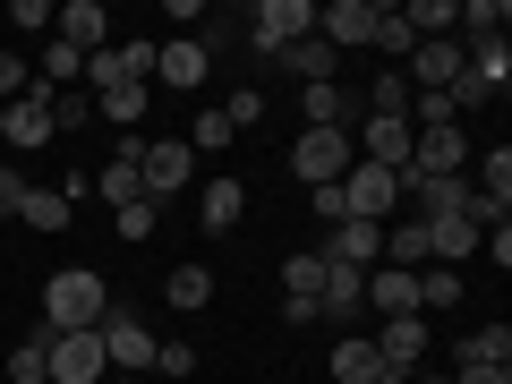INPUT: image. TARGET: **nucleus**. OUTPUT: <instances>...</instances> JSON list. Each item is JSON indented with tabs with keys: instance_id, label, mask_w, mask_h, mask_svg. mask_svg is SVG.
I'll return each instance as SVG.
<instances>
[{
	"instance_id": "nucleus-1",
	"label": "nucleus",
	"mask_w": 512,
	"mask_h": 384,
	"mask_svg": "<svg viewBox=\"0 0 512 384\" xmlns=\"http://www.w3.org/2000/svg\"><path fill=\"white\" fill-rule=\"evenodd\" d=\"M111 308V282L94 274V265H60L52 282H43V333H94Z\"/></svg>"
},
{
	"instance_id": "nucleus-2",
	"label": "nucleus",
	"mask_w": 512,
	"mask_h": 384,
	"mask_svg": "<svg viewBox=\"0 0 512 384\" xmlns=\"http://www.w3.org/2000/svg\"><path fill=\"white\" fill-rule=\"evenodd\" d=\"M350 163H359V146H350V128H299V146H291V171L308 188H342Z\"/></svg>"
},
{
	"instance_id": "nucleus-3",
	"label": "nucleus",
	"mask_w": 512,
	"mask_h": 384,
	"mask_svg": "<svg viewBox=\"0 0 512 384\" xmlns=\"http://www.w3.org/2000/svg\"><path fill=\"white\" fill-rule=\"evenodd\" d=\"M299 35H316V0H256L248 9V52L282 60Z\"/></svg>"
},
{
	"instance_id": "nucleus-4",
	"label": "nucleus",
	"mask_w": 512,
	"mask_h": 384,
	"mask_svg": "<svg viewBox=\"0 0 512 384\" xmlns=\"http://www.w3.org/2000/svg\"><path fill=\"white\" fill-rule=\"evenodd\" d=\"M94 333H103V359H111V376H137V367H154V325H146L137 308H120V299H111Z\"/></svg>"
},
{
	"instance_id": "nucleus-5",
	"label": "nucleus",
	"mask_w": 512,
	"mask_h": 384,
	"mask_svg": "<svg viewBox=\"0 0 512 384\" xmlns=\"http://www.w3.org/2000/svg\"><path fill=\"white\" fill-rule=\"evenodd\" d=\"M43 376L52 384H111L103 333H52V342H43Z\"/></svg>"
},
{
	"instance_id": "nucleus-6",
	"label": "nucleus",
	"mask_w": 512,
	"mask_h": 384,
	"mask_svg": "<svg viewBox=\"0 0 512 384\" xmlns=\"http://www.w3.org/2000/svg\"><path fill=\"white\" fill-rule=\"evenodd\" d=\"M188 180H197V154H188V137H154V146H146V163H137V188H146V205L180 197Z\"/></svg>"
},
{
	"instance_id": "nucleus-7",
	"label": "nucleus",
	"mask_w": 512,
	"mask_h": 384,
	"mask_svg": "<svg viewBox=\"0 0 512 384\" xmlns=\"http://www.w3.org/2000/svg\"><path fill=\"white\" fill-rule=\"evenodd\" d=\"M342 205H350V222H384L393 205H402V180L384 163H350V180H342Z\"/></svg>"
},
{
	"instance_id": "nucleus-8",
	"label": "nucleus",
	"mask_w": 512,
	"mask_h": 384,
	"mask_svg": "<svg viewBox=\"0 0 512 384\" xmlns=\"http://www.w3.org/2000/svg\"><path fill=\"white\" fill-rule=\"evenodd\" d=\"M0 137H9V146H18V154H43V146H52V137H60V128H52V94H43V86H26L18 103L0 111Z\"/></svg>"
},
{
	"instance_id": "nucleus-9",
	"label": "nucleus",
	"mask_w": 512,
	"mask_h": 384,
	"mask_svg": "<svg viewBox=\"0 0 512 384\" xmlns=\"http://www.w3.org/2000/svg\"><path fill=\"white\" fill-rule=\"evenodd\" d=\"M316 256H325V265H350V274H376L384 265V222H333Z\"/></svg>"
},
{
	"instance_id": "nucleus-10",
	"label": "nucleus",
	"mask_w": 512,
	"mask_h": 384,
	"mask_svg": "<svg viewBox=\"0 0 512 384\" xmlns=\"http://www.w3.org/2000/svg\"><path fill=\"white\" fill-rule=\"evenodd\" d=\"M205 77H214V60H205V43H197V35H171V43H154V86H171V94H197Z\"/></svg>"
},
{
	"instance_id": "nucleus-11",
	"label": "nucleus",
	"mask_w": 512,
	"mask_h": 384,
	"mask_svg": "<svg viewBox=\"0 0 512 384\" xmlns=\"http://www.w3.org/2000/svg\"><path fill=\"white\" fill-rule=\"evenodd\" d=\"M350 146H359V163L402 171V163H410V146H419V128H410V120H359V128H350Z\"/></svg>"
},
{
	"instance_id": "nucleus-12",
	"label": "nucleus",
	"mask_w": 512,
	"mask_h": 384,
	"mask_svg": "<svg viewBox=\"0 0 512 384\" xmlns=\"http://www.w3.org/2000/svg\"><path fill=\"white\" fill-rule=\"evenodd\" d=\"M316 316H325V325H342V333H359V316H367V274H350V265H325Z\"/></svg>"
},
{
	"instance_id": "nucleus-13",
	"label": "nucleus",
	"mask_w": 512,
	"mask_h": 384,
	"mask_svg": "<svg viewBox=\"0 0 512 384\" xmlns=\"http://www.w3.org/2000/svg\"><path fill=\"white\" fill-rule=\"evenodd\" d=\"M410 94H444V86H453V77H461V43L453 35H436V43H410Z\"/></svg>"
},
{
	"instance_id": "nucleus-14",
	"label": "nucleus",
	"mask_w": 512,
	"mask_h": 384,
	"mask_svg": "<svg viewBox=\"0 0 512 384\" xmlns=\"http://www.w3.org/2000/svg\"><path fill=\"white\" fill-rule=\"evenodd\" d=\"M52 35L69 43V52H103L111 43V9L103 0H69V9H52Z\"/></svg>"
},
{
	"instance_id": "nucleus-15",
	"label": "nucleus",
	"mask_w": 512,
	"mask_h": 384,
	"mask_svg": "<svg viewBox=\"0 0 512 384\" xmlns=\"http://www.w3.org/2000/svg\"><path fill=\"white\" fill-rule=\"evenodd\" d=\"M376 359L384 367H427V316H384V333H376Z\"/></svg>"
},
{
	"instance_id": "nucleus-16",
	"label": "nucleus",
	"mask_w": 512,
	"mask_h": 384,
	"mask_svg": "<svg viewBox=\"0 0 512 384\" xmlns=\"http://www.w3.org/2000/svg\"><path fill=\"white\" fill-rule=\"evenodd\" d=\"M427 231V265H453L461 274V256H478V222L470 214H436V222H419Z\"/></svg>"
},
{
	"instance_id": "nucleus-17",
	"label": "nucleus",
	"mask_w": 512,
	"mask_h": 384,
	"mask_svg": "<svg viewBox=\"0 0 512 384\" xmlns=\"http://www.w3.org/2000/svg\"><path fill=\"white\" fill-rule=\"evenodd\" d=\"M367 18H376V0H333V9H316V35H325L333 52H359V43H367Z\"/></svg>"
},
{
	"instance_id": "nucleus-18",
	"label": "nucleus",
	"mask_w": 512,
	"mask_h": 384,
	"mask_svg": "<svg viewBox=\"0 0 512 384\" xmlns=\"http://www.w3.org/2000/svg\"><path fill=\"white\" fill-rule=\"evenodd\" d=\"M367 308H376V316H419V274L376 265V274H367Z\"/></svg>"
},
{
	"instance_id": "nucleus-19",
	"label": "nucleus",
	"mask_w": 512,
	"mask_h": 384,
	"mask_svg": "<svg viewBox=\"0 0 512 384\" xmlns=\"http://www.w3.org/2000/svg\"><path fill=\"white\" fill-rule=\"evenodd\" d=\"M470 163H478L470 197H478V205H495V214H512V146H495V154H470Z\"/></svg>"
},
{
	"instance_id": "nucleus-20",
	"label": "nucleus",
	"mask_w": 512,
	"mask_h": 384,
	"mask_svg": "<svg viewBox=\"0 0 512 384\" xmlns=\"http://www.w3.org/2000/svg\"><path fill=\"white\" fill-rule=\"evenodd\" d=\"M325 367H333V384H376V376H384V359H376V342H367V333H342Z\"/></svg>"
},
{
	"instance_id": "nucleus-21",
	"label": "nucleus",
	"mask_w": 512,
	"mask_h": 384,
	"mask_svg": "<svg viewBox=\"0 0 512 384\" xmlns=\"http://www.w3.org/2000/svg\"><path fill=\"white\" fill-rule=\"evenodd\" d=\"M239 214H248V188H239V180H205L197 188V222H205V231H231Z\"/></svg>"
},
{
	"instance_id": "nucleus-22",
	"label": "nucleus",
	"mask_w": 512,
	"mask_h": 384,
	"mask_svg": "<svg viewBox=\"0 0 512 384\" xmlns=\"http://www.w3.org/2000/svg\"><path fill=\"white\" fill-rule=\"evenodd\" d=\"M333 60H342V52H333L325 35H299L291 52H282V69H291L299 86H333Z\"/></svg>"
},
{
	"instance_id": "nucleus-23",
	"label": "nucleus",
	"mask_w": 512,
	"mask_h": 384,
	"mask_svg": "<svg viewBox=\"0 0 512 384\" xmlns=\"http://www.w3.org/2000/svg\"><path fill=\"white\" fill-rule=\"evenodd\" d=\"M316 291H325V256L299 248L291 265H282V308H316Z\"/></svg>"
},
{
	"instance_id": "nucleus-24",
	"label": "nucleus",
	"mask_w": 512,
	"mask_h": 384,
	"mask_svg": "<svg viewBox=\"0 0 512 384\" xmlns=\"http://www.w3.org/2000/svg\"><path fill=\"white\" fill-rule=\"evenodd\" d=\"M359 120H410V77H402V69H384L376 86L359 94Z\"/></svg>"
},
{
	"instance_id": "nucleus-25",
	"label": "nucleus",
	"mask_w": 512,
	"mask_h": 384,
	"mask_svg": "<svg viewBox=\"0 0 512 384\" xmlns=\"http://www.w3.org/2000/svg\"><path fill=\"white\" fill-rule=\"evenodd\" d=\"M299 111H308V128H359V103H350L342 86H308Z\"/></svg>"
},
{
	"instance_id": "nucleus-26",
	"label": "nucleus",
	"mask_w": 512,
	"mask_h": 384,
	"mask_svg": "<svg viewBox=\"0 0 512 384\" xmlns=\"http://www.w3.org/2000/svg\"><path fill=\"white\" fill-rule=\"evenodd\" d=\"M453 359H461V367H512V325H478V333H461Z\"/></svg>"
},
{
	"instance_id": "nucleus-27",
	"label": "nucleus",
	"mask_w": 512,
	"mask_h": 384,
	"mask_svg": "<svg viewBox=\"0 0 512 384\" xmlns=\"http://www.w3.org/2000/svg\"><path fill=\"white\" fill-rule=\"evenodd\" d=\"M69 214H77V205L60 197V188H26V197H18V222H26V231H69Z\"/></svg>"
},
{
	"instance_id": "nucleus-28",
	"label": "nucleus",
	"mask_w": 512,
	"mask_h": 384,
	"mask_svg": "<svg viewBox=\"0 0 512 384\" xmlns=\"http://www.w3.org/2000/svg\"><path fill=\"white\" fill-rule=\"evenodd\" d=\"M163 308H180V316L214 308V274H205V265H180V274L163 282Z\"/></svg>"
},
{
	"instance_id": "nucleus-29",
	"label": "nucleus",
	"mask_w": 512,
	"mask_h": 384,
	"mask_svg": "<svg viewBox=\"0 0 512 384\" xmlns=\"http://www.w3.org/2000/svg\"><path fill=\"white\" fill-rule=\"evenodd\" d=\"M367 43H376L384 60H410V43H419V35L402 26V9H384V0H376V18H367Z\"/></svg>"
},
{
	"instance_id": "nucleus-30",
	"label": "nucleus",
	"mask_w": 512,
	"mask_h": 384,
	"mask_svg": "<svg viewBox=\"0 0 512 384\" xmlns=\"http://www.w3.org/2000/svg\"><path fill=\"white\" fill-rule=\"evenodd\" d=\"M453 26H470V43H495L512 26V9L504 0H470V9H453Z\"/></svg>"
},
{
	"instance_id": "nucleus-31",
	"label": "nucleus",
	"mask_w": 512,
	"mask_h": 384,
	"mask_svg": "<svg viewBox=\"0 0 512 384\" xmlns=\"http://www.w3.org/2000/svg\"><path fill=\"white\" fill-rule=\"evenodd\" d=\"M77 86H94V94L128 86V60H120V43H103V52H86V77H77Z\"/></svg>"
},
{
	"instance_id": "nucleus-32",
	"label": "nucleus",
	"mask_w": 512,
	"mask_h": 384,
	"mask_svg": "<svg viewBox=\"0 0 512 384\" xmlns=\"http://www.w3.org/2000/svg\"><path fill=\"white\" fill-rule=\"evenodd\" d=\"M453 299H461V274H453V265H419V316H427V308H453Z\"/></svg>"
},
{
	"instance_id": "nucleus-33",
	"label": "nucleus",
	"mask_w": 512,
	"mask_h": 384,
	"mask_svg": "<svg viewBox=\"0 0 512 384\" xmlns=\"http://www.w3.org/2000/svg\"><path fill=\"white\" fill-rule=\"evenodd\" d=\"M222 120H231V137H248V128L265 120V94H256V86H239V94H222Z\"/></svg>"
},
{
	"instance_id": "nucleus-34",
	"label": "nucleus",
	"mask_w": 512,
	"mask_h": 384,
	"mask_svg": "<svg viewBox=\"0 0 512 384\" xmlns=\"http://www.w3.org/2000/svg\"><path fill=\"white\" fill-rule=\"evenodd\" d=\"M231 146V120H222V103L214 111H197V128H188V154H222Z\"/></svg>"
},
{
	"instance_id": "nucleus-35",
	"label": "nucleus",
	"mask_w": 512,
	"mask_h": 384,
	"mask_svg": "<svg viewBox=\"0 0 512 384\" xmlns=\"http://www.w3.org/2000/svg\"><path fill=\"white\" fill-rule=\"evenodd\" d=\"M43 94H52V86H43ZM86 111H94L86 86H60V94H52V128H86Z\"/></svg>"
},
{
	"instance_id": "nucleus-36",
	"label": "nucleus",
	"mask_w": 512,
	"mask_h": 384,
	"mask_svg": "<svg viewBox=\"0 0 512 384\" xmlns=\"http://www.w3.org/2000/svg\"><path fill=\"white\" fill-rule=\"evenodd\" d=\"M111 239H154V205H146V197L120 205V214H111Z\"/></svg>"
},
{
	"instance_id": "nucleus-37",
	"label": "nucleus",
	"mask_w": 512,
	"mask_h": 384,
	"mask_svg": "<svg viewBox=\"0 0 512 384\" xmlns=\"http://www.w3.org/2000/svg\"><path fill=\"white\" fill-rule=\"evenodd\" d=\"M26 86H35V69H26V52H0V103H18Z\"/></svg>"
},
{
	"instance_id": "nucleus-38",
	"label": "nucleus",
	"mask_w": 512,
	"mask_h": 384,
	"mask_svg": "<svg viewBox=\"0 0 512 384\" xmlns=\"http://www.w3.org/2000/svg\"><path fill=\"white\" fill-rule=\"evenodd\" d=\"M154 376H197V350L188 342H154Z\"/></svg>"
},
{
	"instance_id": "nucleus-39",
	"label": "nucleus",
	"mask_w": 512,
	"mask_h": 384,
	"mask_svg": "<svg viewBox=\"0 0 512 384\" xmlns=\"http://www.w3.org/2000/svg\"><path fill=\"white\" fill-rule=\"evenodd\" d=\"M9 26H18V35H52V0H18Z\"/></svg>"
},
{
	"instance_id": "nucleus-40",
	"label": "nucleus",
	"mask_w": 512,
	"mask_h": 384,
	"mask_svg": "<svg viewBox=\"0 0 512 384\" xmlns=\"http://www.w3.org/2000/svg\"><path fill=\"white\" fill-rule=\"evenodd\" d=\"M308 205H316V222H350V205H342V188H308Z\"/></svg>"
},
{
	"instance_id": "nucleus-41",
	"label": "nucleus",
	"mask_w": 512,
	"mask_h": 384,
	"mask_svg": "<svg viewBox=\"0 0 512 384\" xmlns=\"http://www.w3.org/2000/svg\"><path fill=\"white\" fill-rule=\"evenodd\" d=\"M18 197H26V180H18V163H0V214H18Z\"/></svg>"
},
{
	"instance_id": "nucleus-42",
	"label": "nucleus",
	"mask_w": 512,
	"mask_h": 384,
	"mask_svg": "<svg viewBox=\"0 0 512 384\" xmlns=\"http://www.w3.org/2000/svg\"><path fill=\"white\" fill-rule=\"evenodd\" d=\"M453 384H512V367H453Z\"/></svg>"
},
{
	"instance_id": "nucleus-43",
	"label": "nucleus",
	"mask_w": 512,
	"mask_h": 384,
	"mask_svg": "<svg viewBox=\"0 0 512 384\" xmlns=\"http://www.w3.org/2000/svg\"><path fill=\"white\" fill-rule=\"evenodd\" d=\"M376 384H410V376H402V367H384V376H376Z\"/></svg>"
},
{
	"instance_id": "nucleus-44",
	"label": "nucleus",
	"mask_w": 512,
	"mask_h": 384,
	"mask_svg": "<svg viewBox=\"0 0 512 384\" xmlns=\"http://www.w3.org/2000/svg\"><path fill=\"white\" fill-rule=\"evenodd\" d=\"M111 384H137V376H111Z\"/></svg>"
}]
</instances>
